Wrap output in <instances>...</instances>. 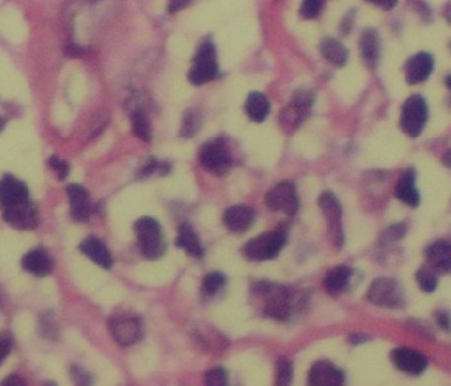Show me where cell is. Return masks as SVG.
Instances as JSON below:
<instances>
[{
	"mask_svg": "<svg viewBox=\"0 0 451 386\" xmlns=\"http://www.w3.org/2000/svg\"><path fill=\"white\" fill-rule=\"evenodd\" d=\"M252 292L263 300V315L266 318L279 322H286L290 319L292 293L289 288L277 283L261 280L255 283Z\"/></svg>",
	"mask_w": 451,
	"mask_h": 386,
	"instance_id": "cell-1",
	"label": "cell"
},
{
	"mask_svg": "<svg viewBox=\"0 0 451 386\" xmlns=\"http://www.w3.org/2000/svg\"><path fill=\"white\" fill-rule=\"evenodd\" d=\"M288 241V228L279 227L275 231L262 232L261 235L250 239L244 245V255L254 262H265L275 259Z\"/></svg>",
	"mask_w": 451,
	"mask_h": 386,
	"instance_id": "cell-2",
	"label": "cell"
},
{
	"mask_svg": "<svg viewBox=\"0 0 451 386\" xmlns=\"http://www.w3.org/2000/svg\"><path fill=\"white\" fill-rule=\"evenodd\" d=\"M134 232L138 236L141 252L146 259L156 261L166 254V241L157 220L153 217L139 219L134 223Z\"/></svg>",
	"mask_w": 451,
	"mask_h": 386,
	"instance_id": "cell-3",
	"label": "cell"
},
{
	"mask_svg": "<svg viewBox=\"0 0 451 386\" xmlns=\"http://www.w3.org/2000/svg\"><path fill=\"white\" fill-rule=\"evenodd\" d=\"M198 160L206 171L217 176L228 174L233 165V156L229 144L221 137L212 139L202 144L198 153Z\"/></svg>",
	"mask_w": 451,
	"mask_h": 386,
	"instance_id": "cell-4",
	"label": "cell"
},
{
	"mask_svg": "<svg viewBox=\"0 0 451 386\" xmlns=\"http://www.w3.org/2000/svg\"><path fill=\"white\" fill-rule=\"evenodd\" d=\"M368 298L373 305L387 309H397L405 304L402 285L391 277L376 278L369 288Z\"/></svg>",
	"mask_w": 451,
	"mask_h": 386,
	"instance_id": "cell-5",
	"label": "cell"
},
{
	"mask_svg": "<svg viewBox=\"0 0 451 386\" xmlns=\"http://www.w3.org/2000/svg\"><path fill=\"white\" fill-rule=\"evenodd\" d=\"M314 104V92L307 88H300L294 92L292 103L281 114V128L286 134H293L300 125L308 118Z\"/></svg>",
	"mask_w": 451,
	"mask_h": 386,
	"instance_id": "cell-6",
	"label": "cell"
},
{
	"mask_svg": "<svg viewBox=\"0 0 451 386\" xmlns=\"http://www.w3.org/2000/svg\"><path fill=\"white\" fill-rule=\"evenodd\" d=\"M429 119V107L422 95H412L405 101L401 114V129L411 137L422 134Z\"/></svg>",
	"mask_w": 451,
	"mask_h": 386,
	"instance_id": "cell-7",
	"label": "cell"
},
{
	"mask_svg": "<svg viewBox=\"0 0 451 386\" xmlns=\"http://www.w3.org/2000/svg\"><path fill=\"white\" fill-rule=\"evenodd\" d=\"M320 209L328 223V239L334 248L341 250L345 244L343 225H342V206L339 199L332 192L325 190L319 199Z\"/></svg>",
	"mask_w": 451,
	"mask_h": 386,
	"instance_id": "cell-8",
	"label": "cell"
},
{
	"mask_svg": "<svg viewBox=\"0 0 451 386\" xmlns=\"http://www.w3.org/2000/svg\"><path fill=\"white\" fill-rule=\"evenodd\" d=\"M219 73L217 59H216V48L213 43H202L199 51L194 59V65L188 73V80L194 85H202L213 79Z\"/></svg>",
	"mask_w": 451,
	"mask_h": 386,
	"instance_id": "cell-9",
	"label": "cell"
},
{
	"mask_svg": "<svg viewBox=\"0 0 451 386\" xmlns=\"http://www.w3.org/2000/svg\"><path fill=\"white\" fill-rule=\"evenodd\" d=\"M110 332L121 346H132L143 337V326L139 318L133 315H114L110 318Z\"/></svg>",
	"mask_w": 451,
	"mask_h": 386,
	"instance_id": "cell-10",
	"label": "cell"
},
{
	"mask_svg": "<svg viewBox=\"0 0 451 386\" xmlns=\"http://www.w3.org/2000/svg\"><path fill=\"white\" fill-rule=\"evenodd\" d=\"M265 205L272 212H285L294 216L299 212V198L293 182H281L265 196Z\"/></svg>",
	"mask_w": 451,
	"mask_h": 386,
	"instance_id": "cell-11",
	"label": "cell"
},
{
	"mask_svg": "<svg viewBox=\"0 0 451 386\" xmlns=\"http://www.w3.org/2000/svg\"><path fill=\"white\" fill-rule=\"evenodd\" d=\"M3 219L19 230H34L39 223L38 209L30 199L3 209Z\"/></svg>",
	"mask_w": 451,
	"mask_h": 386,
	"instance_id": "cell-12",
	"label": "cell"
},
{
	"mask_svg": "<svg viewBox=\"0 0 451 386\" xmlns=\"http://www.w3.org/2000/svg\"><path fill=\"white\" fill-rule=\"evenodd\" d=\"M391 361L399 369L410 375H421L428 368V357L418 350L397 347L391 352Z\"/></svg>",
	"mask_w": 451,
	"mask_h": 386,
	"instance_id": "cell-13",
	"label": "cell"
},
{
	"mask_svg": "<svg viewBox=\"0 0 451 386\" xmlns=\"http://www.w3.org/2000/svg\"><path fill=\"white\" fill-rule=\"evenodd\" d=\"M308 383L312 386H341L345 383V372L327 360L314 363L310 374Z\"/></svg>",
	"mask_w": 451,
	"mask_h": 386,
	"instance_id": "cell-14",
	"label": "cell"
},
{
	"mask_svg": "<svg viewBox=\"0 0 451 386\" xmlns=\"http://www.w3.org/2000/svg\"><path fill=\"white\" fill-rule=\"evenodd\" d=\"M434 68V59L430 54L419 52L410 58L403 66L405 79L410 84H419L429 79Z\"/></svg>",
	"mask_w": 451,
	"mask_h": 386,
	"instance_id": "cell-15",
	"label": "cell"
},
{
	"mask_svg": "<svg viewBox=\"0 0 451 386\" xmlns=\"http://www.w3.org/2000/svg\"><path fill=\"white\" fill-rule=\"evenodd\" d=\"M28 198V189L20 179L6 175L0 181V206L3 209L24 202Z\"/></svg>",
	"mask_w": 451,
	"mask_h": 386,
	"instance_id": "cell-16",
	"label": "cell"
},
{
	"mask_svg": "<svg viewBox=\"0 0 451 386\" xmlns=\"http://www.w3.org/2000/svg\"><path fill=\"white\" fill-rule=\"evenodd\" d=\"M254 221L255 210L247 205L232 206L223 214V224L233 232H244L250 230Z\"/></svg>",
	"mask_w": 451,
	"mask_h": 386,
	"instance_id": "cell-17",
	"label": "cell"
},
{
	"mask_svg": "<svg viewBox=\"0 0 451 386\" xmlns=\"http://www.w3.org/2000/svg\"><path fill=\"white\" fill-rule=\"evenodd\" d=\"M425 256L428 261V266L432 267L436 273L447 274L450 273L451 267V245L444 239H439L436 243L430 244L426 251Z\"/></svg>",
	"mask_w": 451,
	"mask_h": 386,
	"instance_id": "cell-18",
	"label": "cell"
},
{
	"mask_svg": "<svg viewBox=\"0 0 451 386\" xmlns=\"http://www.w3.org/2000/svg\"><path fill=\"white\" fill-rule=\"evenodd\" d=\"M417 171L414 168H408L401 176L395 186V196L402 203L411 207H418L421 203V195L417 189Z\"/></svg>",
	"mask_w": 451,
	"mask_h": 386,
	"instance_id": "cell-19",
	"label": "cell"
},
{
	"mask_svg": "<svg viewBox=\"0 0 451 386\" xmlns=\"http://www.w3.org/2000/svg\"><path fill=\"white\" fill-rule=\"evenodd\" d=\"M68 196L70 201L72 217L77 221L87 220L92 213V206H90L86 189L77 183H72L68 186Z\"/></svg>",
	"mask_w": 451,
	"mask_h": 386,
	"instance_id": "cell-20",
	"label": "cell"
},
{
	"mask_svg": "<svg viewBox=\"0 0 451 386\" xmlns=\"http://www.w3.org/2000/svg\"><path fill=\"white\" fill-rule=\"evenodd\" d=\"M23 267L35 276H48L52 272V261L43 248L30 251L21 261Z\"/></svg>",
	"mask_w": 451,
	"mask_h": 386,
	"instance_id": "cell-21",
	"label": "cell"
},
{
	"mask_svg": "<svg viewBox=\"0 0 451 386\" xmlns=\"http://www.w3.org/2000/svg\"><path fill=\"white\" fill-rule=\"evenodd\" d=\"M353 274V269L349 266H335L324 277V288L330 296H339L345 292V288Z\"/></svg>",
	"mask_w": 451,
	"mask_h": 386,
	"instance_id": "cell-22",
	"label": "cell"
},
{
	"mask_svg": "<svg viewBox=\"0 0 451 386\" xmlns=\"http://www.w3.org/2000/svg\"><path fill=\"white\" fill-rule=\"evenodd\" d=\"M80 251L93 262H96L99 266L104 269H110L112 266V258L107 247L97 238H87L83 241L80 245Z\"/></svg>",
	"mask_w": 451,
	"mask_h": 386,
	"instance_id": "cell-23",
	"label": "cell"
},
{
	"mask_svg": "<svg viewBox=\"0 0 451 386\" xmlns=\"http://www.w3.org/2000/svg\"><path fill=\"white\" fill-rule=\"evenodd\" d=\"M175 245L178 248L186 250L187 254H190L191 256L201 258L203 255L201 239L190 224H183L181 227H179L178 236L175 239Z\"/></svg>",
	"mask_w": 451,
	"mask_h": 386,
	"instance_id": "cell-24",
	"label": "cell"
},
{
	"mask_svg": "<svg viewBox=\"0 0 451 386\" xmlns=\"http://www.w3.org/2000/svg\"><path fill=\"white\" fill-rule=\"evenodd\" d=\"M270 111V104L266 96L259 91H252L248 94L245 100V114L248 118L257 123H261L266 119Z\"/></svg>",
	"mask_w": 451,
	"mask_h": 386,
	"instance_id": "cell-25",
	"label": "cell"
},
{
	"mask_svg": "<svg viewBox=\"0 0 451 386\" xmlns=\"http://www.w3.org/2000/svg\"><path fill=\"white\" fill-rule=\"evenodd\" d=\"M321 54L330 63L338 68H343L349 58L345 45L334 38H327L321 42Z\"/></svg>",
	"mask_w": 451,
	"mask_h": 386,
	"instance_id": "cell-26",
	"label": "cell"
},
{
	"mask_svg": "<svg viewBox=\"0 0 451 386\" xmlns=\"http://www.w3.org/2000/svg\"><path fill=\"white\" fill-rule=\"evenodd\" d=\"M360 51L369 66H374L380 57V38L374 30H366L360 37Z\"/></svg>",
	"mask_w": 451,
	"mask_h": 386,
	"instance_id": "cell-27",
	"label": "cell"
},
{
	"mask_svg": "<svg viewBox=\"0 0 451 386\" xmlns=\"http://www.w3.org/2000/svg\"><path fill=\"white\" fill-rule=\"evenodd\" d=\"M130 121H132V130L134 134L143 141L152 140V126L143 111L141 110L133 111Z\"/></svg>",
	"mask_w": 451,
	"mask_h": 386,
	"instance_id": "cell-28",
	"label": "cell"
},
{
	"mask_svg": "<svg viewBox=\"0 0 451 386\" xmlns=\"http://www.w3.org/2000/svg\"><path fill=\"white\" fill-rule=\"evenodd\" d=\"M415 277H417L419 287L422 288V292H425V293L436 292V288L439 285V278H437V273L432 267H429V266L421 267L417 272Z\"/></svg>",
	"mask_w": 451,
	"mask_h": 386,
	"instance_id": "cell-29",
	"label": "cell"
},
{
	"mask_svg": "<svg viewBox=\"0 0 451 386\" xmlns=\"http://www.w3.org/2000/svg\"><path fill=\"white\" fill-rule=\"evenodd\" d=\"M277 385L288 386L293 382V363L288 357H281L275 365Z\"/></svg>",
	"mask_w": 451,
	"mask_h": 386,
	"instance_id": "cell-30",
	"label": "cell"
},
{
	"mask_svg": "<svg viewBox=\"0 0 451 386\" xmlns=\"http://www.w3.org/2000/svg\"><path fill=\"white\" fill-rule=\"evenodd\" d=\"M201 126H202V119H201L199 114L192 110H188L184 115L183 126H181V129H179V136L192 137L198 133Z\"/></svg>",
	"mask_w": 451,
	"mask_h": 386,
	"instance_id": "cell-31",
	"label": "cell"
},
{
	"mask_svg": "<svg viewBox=\"0 0 451 386\" xmlns=\"http://www.w3.org/2000/svg\"><path fill=\"white\" fill-rule=\"evenodd\" d=\"M226 281H228V278H226V276L223 273H220V272L209 273L205 277L203 284H202L203 293H206L208 296L217 294L220 292V290L226 285Z\"/></svg>",
	"mask_w": 451,
	"mask_h": 386,
	"instance_id": "cell-32",
	"label": "cell"
},
{
	"mask_svg": "<svg viewBox=\"0 0 451 386\" xmlns=\"http://www.w3.org/2000/svg\"><path fill=\"white\" fill-rule=\"evenodd\" d=\"M327 0H303L301 8H300V16L305 20H311L317 17Z\"/></svg>",
	"mask_w": 451,
	"mask_h": 386,
	"instance_id": "cell-33",
	"label": "cell"
},
{
	"mask_svg": "<svg viewBox=\"0 0 451 386\" xmlns=\"http://www.w3.org/2000/svg\"><path fill=\"white\" fill-rule=\"evenodd\" d=\"M205 383L209 386H224L229 383V374L223 367L210 368L205 374Z\"/></svg>",
	"mask_w": 451,
	"mask_h": 386,
	"instance_id": "cell-34",
	"label": "cell"
},
{
	"mask_svg": "<svg viewBox=\"0 0 451 386\" xmlns=\"http://www.w3.org/2000/svg\"><path fill=\"white\" fill-rule=\"evenodd\" d=\"M405 232H407V227H405V224H395V225L390 227L388 231L384 234L385 243L391 244V243H395V241L402 239L405 236Z\"/></svg>",
	"mask_w": 451,
	"mask_h": 386,
	"instance_id": "cell-35",
	"label": "cell"
},
{
	"mask_svg": "<svg viewBox=\"0 0 451 386\" xmlns=\"http://www.w3.org/2000/svg\"><path fill=\"white\" fill-rule=\"evenodd\" d=\"M50 165L51 168L59 175V179H65L69 174V164L61 160L58 156H52L50 159Z\"/></svg>",
	"mask_w": 451,
	"mask_h": 386,
	"instance_id": "cell-36",
	"label": "cell"
},
{
	"mask_svg": "<svg viewBox=\"0 0 451 386\" xmlns=\"http://www.w3.org/2000/svg\"><path fill=\"white\" fill-rule=\"evenodd\" d=\"M12 337L9 333H0V364L9 356L12 350Z\"/></svg>",
	"mask_w": 451,
	"mask_h": 386,
	"instance_id": "cell-37",
	"label": "cell"
},
{
	"mask_svg": "<svg viewBox=\"0 0 451 386\" xmlns=\"http://www.w3.org/2000/svg\"><path fill=\"white\" fill-rule=\"evenodd\" d=\"M65 55L69 58H81L86 55V50L80 45L69 43L65 46Z\"/></svg>",
	"mask_w": 451,
	"mask_h": 386,
	"instance_id": "cell-38",
	"label": "cell"
},
{
	"mask_svg": "<svg viewBox=\"0 0 451 386\" xmlns=\"http://www.w3.org/2000/svg\"><path fill=\"white\" fill-rule=\"evenodd\" d=\"M72 376L80 385H88L90 383V376L81 368H79V367L72 368Z\"/></svg>",
	"mask_w": 451,
	"mask_h": 386,
	"instance_id": "cell-39",
	"label": "cell"
},
{
	"mask_svg": "<svg viewBox=\"0 0 451 386\" xmlns=\"http://www.w3.org/2000/svg\"><path fill=\"white\" fill-rule=\"evenodd\" d=\"M191 0H168V12L177 13L190 5Z\"/></svg>",
	"mask_w": 451,
	"mask_h": 386,
	"instance_id": "cell-40",
	"label": "cell"
},
{
	"mask_svg": "<svg viewBox=\"0 0 451 386\" xmlns=\"http://www.w3.org/2000/svg\"><path fill=\"white\" fill-rule=\"evenodd\" d=\"M372 341V337L365 334V333H353L350 337H349V342L354 346H360V345H363V343H368Z\"/></svg>",
	"mask_w": 451,
	"mask_h": 386,
	"instance_id": "cell-41",
	"label": "cell"
},
{
	"mask_svg": "<svg viewBox=\"0 0 451 386\" xmlns=\"http://www.w3.org/2000/svg\"><path fill=\"white\" fill-rule=\"evenodd\" d=\"M366 2L376 5V6L381 8L383 10H391L397 6L398 0H366Z\"/></svg>",
	"mask_w": 451,
	"mask_h": 386,
	"instance_id": "cell-42",
	"label": "cell"
},
{
	"mask_svg": "<svg viewBox=\"0 0 451 386\" xmlns=\"http://www.w3.org/2000/svg\"><path fill=\"white\" fill-rule=\"evenodd\" d=\"M436 316H437V322H439V325H440L444 330L450 332V314H447V312H444V311H440V312L436 314Z\"/></svg>",
	"mask_w": 451,
	"mask_h": 386,
	"instance_id": "cell-43",
	"label": "cell"
},
{
	"mask_svg": "<svg viewBox=\"0 0 451 386\" xmlns=\"http://www.w3.org/2000/svg\"><path fill=\"white\" fill-rule=\"evenodd\" d=\"M2 385H24V380H23V378H20L17 375H12V376L6 378L2 382Z\"/></svg>",
	"mask_w": 451,
	"mask_h": 386,
	"instance_id": "cell-44",
	"label": "cell"
},
{
	"mask_svg": "<svg viewBox=\"0 0 451 386\" xmlns=\"http://www.w3.org/2000/svg\"><path fill=\"white\" fill-rule=\"evenodd\" d=\"M3 126H5V119H2V118H0V130H2V129H3Z\"/></svg>",
	"mask_w": 451,
	"mask_h": 386,
	"instance_id": "cell-45",
	"label": "cell"
}]
</instances>
